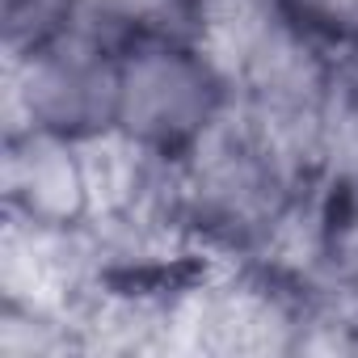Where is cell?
I'll return each instance as SVG.
<instances>
[{"label":"cell","instance_id":"1","mask_svg":"<svg viewBox=\"0 0 358 358\" xmlns=\"http://www.w3.org/2000/svg\"><path fill=\"white\" fill-rule=\"evenodd\" d=\"M316 177L291 164L236 114H228L173 169L177 215L203 257L257 262L278 270L299 241Z\"/></svg>","mask_w":358,"mask_h":358},{"label":"cell","instance_id":"2","mask_svg":"<svg viewBox=\"0 0 358 358\" xmlns=\"http://www.w3.org/2000/svg\"><path fill=\"white\" fill-rule=\"evenodd\" d=\"M232 76L186 26L122 38L114 135L135 148L169 164L186 160L232 114Z\"/></svg>","mask_w":358,"mask_h":358},{"label":"cell","instance_id":"3","mask_svg":"<svg viewBox=\"0 0 358 358\" xmlns=\"http://www.w3.org/2000/svg\"><path fill=\"white\" fill-rule=\"evenodd\" d=\"M118 64L122 38H110L89 22H76L38 47L5 51V72H0L5 135L43 131L76 143L114 135Z\"/></svg>","mask_w":358,"mask_h":358},{"label":"cell","instance_id":"4","mask_svg":"<svg viewBox=\"0 0 358 358\" xmlns=\"http://www.w3.org/2000/svg\"><path fill=\"white\" fill-rule=\"evenodd\" d=\"M0 194H5V220H22L38 228L89 224L93 215L89 143L43 135V131L5 135Z\"/></svg>","mask_w":358,"mask_h":358},{"label":"cell","instance_id":"5","mask_svg":"<svg viewBox=\"0 0 358 358\" xmlns=\"http://www.w3.org/2000/svg\"><path fill=\"white\" fill-rule=\"evenodd\" d=\"M80 22L110 38H135L152 30H177L190 22V0H76Z\"/></svg>","mask_w":358,"mask_h":358},{"label":"cell","instance_id":"6","mask_svg":"<svg viewBox=\"0 0 358 358\" xmlns=\"http://www.w3.org/2000/svg\"><path fill=\"white\" fill-rule=\"evenodd\" d=\"M76 0H0V30H5V51H26L47 43L51 34L76 26Z\"/></svg>","mask_w":358,"mask_h":358},{"label":"cell","instance_id":"7","mask_svg":"<svg viewBox=\"0 0 358 358\" xmlns=\"http://www.w3.org/2000/svg\"><path fill=\"white\" fill-rule=\"evenodd\" d=\"M278 9L337 55L358 59V0H278Z\"/></svg>","mask_w":358,"mask_h":358}]
</instances>
